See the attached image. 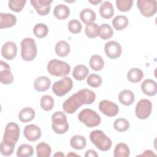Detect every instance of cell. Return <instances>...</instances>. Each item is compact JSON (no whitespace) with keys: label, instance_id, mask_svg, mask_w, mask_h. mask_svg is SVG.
<instances>
[{"label":"cell","instance_id":"cell-1","mask_svg":"<svg viewBox=\"0 0 157 157\" xmlns=\"http://www.w3.org/2000/svg\"><path fill=\"white\" fill-rule=\"evenodd\" d=\"M90 140L100 150L106 151L112 146L111 139L101 130L93 131L90 135Z\"/></svg>","mask_w":157,"mask_h":157},{"label":"cell","instance_id":"cell-2","mask_svg":"<svg viewBox=\"0 0 157 157\" xmlns=\"http://www.w3.org/2000/svg\"><path fill=\"white\" fill-rule=\"evenodd\" d=\"M47 71L52 75L64 77L69 74L71 67L67 63L58 59H52L48 63Z\"/></svg>","mask_w":157,"mask_h":157},{"label":"cell","instance_id":"cell-3","mask_svg":"<svg viewBox=\"0 0 157 157\" xmlns=\"http://www.w3.org/2000/svg\"><path fill=\"white\" fill-rule=\"evenodd\" d=\"M37 55L36 42L33 38L26 37L21 42V55L26 61L33 60Z\"/></svg>","mask_w":157,"mask_h":157},{"label":"cell","instance_id":"cell-4","mask_svg":"<svg viewBox=\"0 0 157 157\" xmlns=\"http://www.w3.org/2000/svg\"><path fill=\"white\" fill-rule=\"evenodd\" d=\"M78 118L88 128L98 126L101 121L99 115L90 109H85L80 111L78 115Z\"/></svg>","mask_w":157,"mask_h":157},{"label":"cell","instance_id":"cell-5","mask_svg":"<svg viewBox=\"0 0 157 157\" xmlns=\"http://www.w3.org/2000/svg\"><path fill=\"white\" fill-rule=\"evenodd\" d=\"M52 129L58 134L66 132L69 129V124L67 121L66 115L61 111L55 112L52 117Z\"/></svg>","mask_w":157,"mask_h":157},{"label":"cell","instance_id":"cell-6","mask_svg":"<svg viewBox=\"0 0 157 157\" xmlns=\"http://www.w3.org/2000/svg\"><path fill=\"white\" fill-rule=\"evenodd\" d=\"M20 136V128L18 125L14 122L7 124L3 136V141L8 144L15 145L18 142Z\"/></svg>","mask_w":157,"mask_h":157},{"label":"cell","instance_id":"cell-7","mask_svg":"<svg viewBox=\"0 0 157 157\" xmlns=\"http://www.w3.org/2000/svg\"><path fill=\"white\" fill-rule=\"evenodd\" d=\"M73 86L72 79L68 77H64L61 80L55 82L52 85L53 92L58 96H63L69 92Z\"/></svg>","mask_w":157,"mask_h":157},{"label":"cell","instance_id":"cell-8","mask_svg":"<svg viewBox=\"0 0 157 157\" xmlns=\"http://www.w3.org/2000/svg\"><path fill=\"white\" fill-rule=\"evenodd\" d=\"M137 6L141 14L145 17H150L156 12V1L155 0H139Z\"/></svg>","mask_w":157,"mask_h":157},{"label":"cell","instance_id":"cell-9","mask_svg":"<svg viewBox=\"0 0 157 157\" xmlns=\"http://www.w3.org/2000/svg\"><path fill=\"white\" fill-rule=\"evenodd\" d=\"M152 109V104L150 101L146 99L140 100L136 107V115L140 119L144 120L147 118L151 113Z\"/></svg>","mask_w":157,"mask_h":157},{"label":"cell","instance_id":"cell-10","mask_svg":"<svg viewBox=\"0 0 157 157\" xmlns=\"http://www.w3.org/2000/svg\"><path fill=\"white\" fill-rule=\"evenodd\" d=\"M99 110L107 117H112L117 115L119 111L118 106L109 100H103L99 102Z\"/></svg>","mask_w":157,"mask_h":157},{"label":"cell","instance_id":"cell-11","mask_svg":"<svg viewBox=\"0 0 157 157\" xmlns=\"http://www.w3.org/2000/svg\"><path fill=\"white\" fill-rule=\"evenodd\" d=\"M104 51L109 58L116 59L120 57L121 54V47L117 42L111 40L105 44Z\"/></svg>","mask_w":157,"mask_h":157},{"label":"cell","instance_id":"cell-12","mask_svg":"<svg viewBox=\"0 0 157 157\" xmlns=\"http://www.w3.org/2000/svg\"><path fill=\"white\" fill-rule=\"evenodd\" d=\"M82 105L80 102L75 93H74L64 102L63 104V109L66 113L72 114Z\"/></svg>","mask_w":157,"mask_h":157},{"label":"cell","instance_id":"cell-13","mask_svg":"<svg viewBox=\"0 0 157 157\" xmlns=\"http://www.w3.org/2000/svg\"><path fill=\"white\" fill-rule=\"evenodd\" d=\"M0 81L4 85L10 84L13 81L9 65L2 60L0 61Z\"/></svg>","mask_w":157,"mask_h":157},{"label":"cell","instance_id":"cell-14","mask_svg":"<svg viewBox=\"0 0 157 157\" xmlns=\"http://www.w3.org/2000/svg\"><path fill=\"white\" fill-rule=\"evenodd\" d=\"M52 2V0H31V4L39 15L44 16L49 13Z\"/></svg>","mask_w":157,"mask_h":157},{"label":"cell","instance_id":"cell-15","mask_svg":"<svg viewBox=\"0 0 157 157\" xmlns=\"http://www.w3.org/2000/svg\"><path fill=\"white\" fill-rule=\"evenodd\" d=\"M23 134L28 140L34 142L40 137L41 130L37 126L31 124L25 126L23 130Z\"/></svg>","mask_w":157,"mask_h":157},{"label":"cell","instance_id":"cell-16","mask_svg":"<svg viewBox=\"0 0 157 157\" xmlns=\"http://www.w3.org/2000/svg\"><path fill=\"white\" fill-rule=\"evenodd\" d=\"M80 102L83 104H91L95 101L96 94L91 90L82 89L75 93Z\"/></svg>","mask_w":157,"mask_h":157},{"label":"cell","instance_id":"cell-17","mask_svg":"<svg viewBox=\"0 0 157 157\" xmlns=\"http://www.w3.org/2000/svg\"><path fill=\"white\" fill-rule=\"evenodd\" d=\"M17 53V47L14 42L9 41L2 45L1 48V54L5 59L9 60L13 59L16 56Z\"/></svg>","mask_w":157,"mask_h":157},{"label":"cell","instance_id":"cell-18","mask_svg":"<svg viewBox=\"0 0 157 157\" xmlns=\"http://www.w3.org/2000/svg\"><path fill=\"white\" fill-rule=\"evenodd\" d=\"M142 92L149 96H155L156 94L157 87L156 82L151 79H146L141 84Z\"/></svg>","mask_w":157,"mask_h":157},{"label":"cell","instance_id":"cell-19","mask_svg":"<svg viewBox=\"0 0 157 157\" xmlns=\"http://www.w3.org/2000/svg\"><path fill=\"white\" fill-rule=\"evenodd\" d=\"M17 22L16 17L9 13H0V28H7L13 26Z\"/></svg>","mask_w":157,"mask_h":157},{"label":"cell","instance_id":"cell-20","mask_svg":"<svg viewBox=\"0 0 157 157\" xmlns=\"http://www.w3.org/2000/svg\"><path fill=\"white\" fill-rule=\"evenodd\" d=\"M51 80L45 76L37 77L34 82V89L37 91H45L50 86Z\"/></svg>","mask_w":157,"mask_h":157},{"label":"cell","instance_id":"cell-21","mask_svg":"<svg viewBox=\"0 0 157 157\" xmlns=\"http://www.w3.org/2000/svg\"><path fill=\"white\" fill-rule=\"evenodd\" d=\"M99 12L101 16L105 19L111 18L114 14V9L113 5L109 1L103 2L99 7Z\"/></svg>","mask_w":157,"mask_h":157},{"label":"cell","instance_id":"cell-22","mask_svg":"<svg viewBox=\"0 0 157 157\" xmlns=\"http://www.w3.org/2000/svg\"><path fill=\"white\" fill-rule=\"evenodd\" d=\"M118 100L124 105H130L134 101V94L131 90H124L120 93Z\"/></svg>","mask_w":157,"mask_h":157},{"label":"cell","instance_id":"cell-23","mask_svg":"<svg viewBox=\"0 0 157 157\" xmlns=\"http://www.w3.org/2000/svg\"><path fill=\"white\" fill-rule=\"evenodd\" d=\"M88 72L89 70L86 66L79 64L74 67L72 72V76L75 80L80 81L86 77Z\"/></svg>","mask_w":157,"mask_h":157},{"label":"cell","instance_id":"cell-24","mask_svg":"<svg viewBox=\"0 0 157 157\" xmlns=\"http://www.w3.org/2000/svg\"><path fill=\"white\" fill-rule=\"evenodd\" d=\"M53 14L58 19L64 20L69 17L70 14V10L66 5L60 4L55 7Z\"/></svg>","mask_w":157,"mask_h":157},{"label":"cell","instance_id":"cell-25","mask_svg":"<svg viewBox=\"0 0 157 157\" xmlns=\"http://www.w3.org/2000/svg\"><path fill=\"white\" fill-rule=\"evenodd\" d=\"M35 117V111L31 107H25L21 110L18 114L19 120L23 123L31 121Z\"/></svg>","mask_w":157,"mask_h":157},{"label":"cell","instance_id":"cell-26","mask_svg":"<svg viewBox=\"0 0 157 157\" xmlns=\"http://www.w3.org/2000/svg\"><path fill=\"white\" fill-rule=\"evenodd\" d=\"M70 45L66 41L60 40L55 45V52L59 56H66L70 53Z\"/></svg>","mask_w":157,"mask_h":157},{"label":"cell","instance_id":"cell-27","mask_svg":"<svg viewBox=\"0 0 157 157\" xmlns=\"http://www.w3.org/2000/svg\"><path fill=\"white\" fill-rule=\"evenodd\" d=\"M96 13L91 9H84L80 13V18L85 24L93 23L96 20Z\"/></svg>","mask_w":157,"mask_h":157},{"label":"cell","instance_id":"cell-28","mask_svg":"<svg viewBox=\"0 0 157 157\" xmlns=\"http://www.w3.org/2000/svg\"><path fill=\"white\" fill-rule=\"evenodd\" d=\"M128 19L126 16L118 15L113 19L112 25L115 29L121 31L128 26Z\"/></svg>","mask_w":157,"mask_h":157},{"label":"cell","instance_id":"cell-29","mask_svg":"<svg viewBox=\"0 0 157 157\" xmlns=\"http://www.w3.org/2000/svg\"><path fill=\"white\" fill-rule=\"evenodd\" d=\"M144 77L143 72L139 68H132L127 74V78L129 81L132 83H137L140 82Z\"/></svg>","mask_w":157,"mask_h":157},{"label":"cell","instance_id":"cell-30","mask_svg":"<svg viewBox=\"0 0 157 157\" xmlns=\"http://www.w3.org/2000/svg\"><path fill=\"white\" fill-rule=\"evenodd\" d=\"M70 144L73 148L75 150H82L85 147L86 141L83 136L75 135L71 139Z\"/></svg>","mask_w":157,"mask_h":157},{"label":"cell","instance_id":"cell-31","mask_svg":"<svg viewBox=\"0 0 157 157\" xmlns=\"http://www.w3.org/2000/svg\"><path fill=\"white\" fill-rule=\"evenodd\" d=\"M130 150L128 146L124 143L118 144L114 150L113 156L115 157H128Z\"/></svg>","mask_w":157,"mask_h":157},{"label":"cell","instance_id":"cell-32","mask_svg":"<svg viewBox=\"0 0 157 157\" xmlns=\"http://www.w3.org/2000/svg\"><path fill=\"white\" fill-rule=\"evenodd\" d=\"M90 66L94 71L101 70L104 65V62L102 57L98 55H93L90 59Z\"/></svg>","mask_w":157,"mask_h":157},{"label":"cell","instance_id":"cell-33","mask_svg":"<svg viewBox=\"0 0 157 157\" xmlns=\"http://www.w3.org/2000/svg\"><path fill=\"white\" fill-rule=\"evenodd\" d=\"M37 157H49L51 155L50 147L45 142H40L36 146Z\"/></svg>","mask_w":157,"mask_h":157},{"label":"cell","instance_id":"cell-34","mask_svg":"<svg viewBox=\"0 0 157 157\" xmlns=\"http://www.w3.org/2000/svg\"><path fill=\"white\" fill-rule=\"evenodd\" d=\"M85 34L90 38H95L99 34V26L97 23H91L85 27Z\"/></svg>","mask_w":157,"mask_h":157},{"label":"cell","instance_id":"cell-35","mask_svg":"<svg viewBox=\"0 0 157 157\" xmlns=\"http://www.w3.org/2000/svg\"><path fill=\"white\" fill-rule=\"evenodd\" d=\"M113 34V31L111 26L108 24H102L99 26V36L104 40H107L112 37Z\"/></svg>","mask_w":157,"mask_h":157},{"label":"cell","instance_id":"cell-36","mask_svg":"<svg viewBox=\"0 0 157 157\" xmlns=\"http://www.w3.org/2000/svg\"><path fill=\"white\" fill-rule=\"evenodd\" d=\"M33 155V148L29 144L21 145L17 151V156L18 157L31 156Z\"/></svg>","mask_w":157,"mask_h":157},{"label":"cell","instance_id":"cell-37","mask_svg":"<svg viewBox=\"0 0 157 157\" xmlns=\"http://www.w3.org/2000/svg\"><path fill=\"white\" fill-rule=\"evenodd\" d=\"M48 32V27L44 23H37L33 28L34 34L38 38L45 37Z\"/></svg>","mask_w":157,"mask_h":157},{"label":"cell","instance_id":"cell-38","mask_svg":"<svg viewBox=\"0 0 157 157\" xmlns=\"http://www.w3.org/2000/svg\"><path fill=\"white\" fill-rule=\"evenodd\" d=\"M41 107L45 111L51 110L54 106V100L50 95L43 96L40 101Z\"/></svg>","mask_w":157,"mask_h":157},{"label":"cell","instance_id":"cell-39","mask_svg":"<svg viewBox=\"0 0 157 157\" xmlns=\"http://www.w3.org/2000/svg\"><path fill=\"white\" fill-rule=\"evenodd\" d=\"M113 127L118 132H124L129 129V123L124 118H118L114 121Z\"/></svg>","mask_w":157,"mask_h":157},{"label":"cell","instance_id":"cell-40","mask_svg":"<svg viewBox=\"0 0 157 157\" xmlns=\"http://www.w3.org/2000/svg\"><path fill=\"white\" fill-rule=\"evenodd\" d=\"M26 2V0H11L9 1V7L14 12H19L22 10Z\"/></svg>","mask_w":157,"mask_h":157},{"label":"cell","instance_id":"cell-41","mask_svg":"<svg viewBox=\"0 0 157 157\" xmlns=\"http://www.w3.org/2000/svg\"><path fill=\"white\" fill-rule=\"evenodd\" d=\"M133 4L132 0H117V7L120 11L128 12L132 7Z\"/></svg>","mask_w":157,"mask_h":157},{"label":"cell","instance_id":"cell-42","mask_svg":"<svg viewBox=\"0 0 157 157\" xmlns=\"http://www.w3.org/2000/svg\"><path fill=\"white\" fill-rule=\"evenodd\" d=\"M87 83L93 88H98L101 86L102 83V78L98 74H90L86 80Z\"/></svg>","mask_w":157,"mask_h":157},{"label":"cell","instance_id":"cell-43","mask_svg":"<svg viewBox=\"0 0 157 157\" xmlns=\"http://www.w3.org/2000/svg\"><path fill=\"white\" fill-rule=\"evenodd\" d=\"M15 145H11V144H8L4 142L3 140L1 143V153L2 155L4 156H10L14 150Z\"/></svg>","mask_w":157,"mask_h":157},{"label":"cell","instance_id":"cell-44","mask_svg":"<svg viewBox=\"0 0 157 157\" xmlns=\"http://www.w3.org/2000/svg\"><path fill=\"white\" fill-rule=\"evenodd\" d=\"M68 29L73 34H78L81 31L82 25L77 20H72L68 23Z\"/></svg>","mask_w":157,"mask_h":157},{"label":"cell","instance_id":"cell-45","mask_svg":"<svg viewBox=\"0 0 157 157\" xmlns=\"http://www.w3.org/2000/svg\"><path fill=\"white\" fill-rule=\"evenodd\" d=\"M85 156L86 157H98V155L96 153V152L93 150H87L85 154Z\"/></svg>","mask_w":157,"mask_h":157},{"label":"cell","instance_id":"cell-46","mask_svg":"<svg viewBox=\"0 0 157 157\" xmlns=\"http://www.w3.org/2000/svg\"><path fill=\"white\" fill-rule=\"evenodd\" d=\"M89 2H90V3H91V4H93V5H96V4H99V3H100V2H101L102 1H101V0H94V1H91V0H90L89 1Z\"/></svg>","mask_w":157,"mask_h":157},{"label":"cell","instance_id":"cell-47","mask_svg":"<svg viewBox=\"0 0 157 157\" xmlns=\"http://www.w3.org/2000/svg\"><path fill=\"white\" fill-rule=\"evenodd\" d=\"M55 156H64V155L62 153V152H60V151H58L57 153H56L55 155H54Z\"/></svg>","mask_w":157,"mask_h":157},{"label":"cell","instance_id":"cell-48","mask_svg":"<svg viewBox=\"0 0 157 157\" xmlns=\"http://www.w3.org/2000/svg\"><path fill=\"white\" fill-rule=\"evenodd\" d=\"M78 156L77 155H76V154H74V153H72V152H71L70 153H69V154H67V156Z\"/></svg>","mask_w":157,"mask_h":157}]
</instances>
